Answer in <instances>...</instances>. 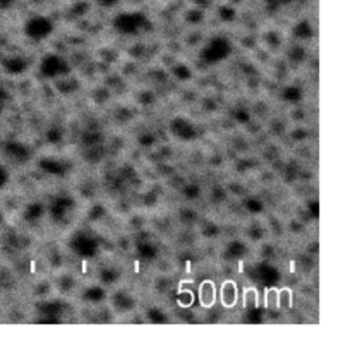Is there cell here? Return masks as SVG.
Returning a JSON list of instances; mask_svg holds the SVG:
<instances>
[{
    "label": "cell",
    "mask_w": 339,
    "mask_h": 340,
    "mask_svg": "<svg viewBox=\"0 0 339 340\" xmlns=\"http://www.w3.org/2000/svg\"><path fill=\"white\" fill-rule=\"evenodd\" d=\"M113 21L117 31L122 33H134L141 30L142 27H145L147 17L138 11H129V12H121Z\"/></svg>",
    "instance_id": "obj_1"
},
{
    "label": "cell",
    "mask_w": 339,
    "mask_h": 340,
    "mask_svg": "<svg viewBox=\"0 0 339 340\" xmlns=\"http://www.w3.org/2000/svg\"><path fill=\"white\" fill-rule=\"evenodd\" d=\"M24 31L31 39L41 40L48 37L53 31V23L47 16H34L25 21Z\"/></svg>",
    "instance_id": "obj_2"
},
{
    "label": "cell",
    "mask_w": 339,
    "mask_h": 340,
    "mask_svg": "<svg viewBox=\"0 0 339 340\" xmlns=\"http://www.w3.org/2000/svg\"><path fill=\"white\" fill-rule=\"evenodd\" d=\"M216 286L212 281H204L199 287V301L200 305L205 308H209L216 302Z\"/></svg>",
    "instance_id": "obj_3"
},
{
    "label": "cell",
    "mask_w": 339,
    "mask_h": 340,
    "mask_svg": "<svg viewBox=\"0 0 339 340\" xmlns=\"http://www.w3.org/2000/svg\"><path fill=\"white\" fill-rule=\"evenodd\" d=\"M220 299H221V303H223L227 308L236 306L238 299V290L236 282H224L223 286H221V291H220Z\"/></svg>",
    "instance_id": "obj_4"
},
{
    "label": "cell",
    "mask_w": 339,
    "mask_h": 340,
    "mask_svg": "<svg viewBox=\"0 0 339 340\" xmlns=\"http://www.w3.org/2000/svg\"><path fill=\"white\" fill-rule=\"evenodd\" d=\"M244 306L245 307H257L258 306V294H257L256 289L249 287L244 292Z\"/></svg>",
    "instance_id": "obj_5"
},
{
    "label": "cell",
    "mask_w": 339,
    "mask_h": 340,
    "mask_svg": "<svg viewBox=\"0 0 339 340\" xmlns=\"http://www.w3.org/2000/svg\"><path fill=\"white\" fill-rule=\"evenodd\" d=\"M278 306L280 307L291 306V294L289 290L284 289L282 291H278Z\"/></svg>",
    "instance_id": "obj_6"
},
{
    "label": "cell",
    "mask_w": 339,
    "mask_h": 340,
    "mask_svg": "<svg viewBox=\"0 0 339 340\" xmlns=\"http://www.w3.org/2000/svg\"><path fill=\"white\" fill-rule=\"evenodd\" d=\"M265 301H267V305L269 307H278V291L274 290V289L268 290Z\"/></svg>",
    "instance_id": "obj_7"
},
{
    "label": "cell",
    "mask_w": 339,
    "mask_h": 340,
    "mask_svg": "<svg viewBox=\"0 0 339 340\" xmlns=\"http://www.w3.org/2000/svg\"><path fill=\"white\" fill-rule=\"evenodd\" d=\"M219 15L224 21H232L235 19V16H236V11L231 8V7H221Z\"/></svg>",
    "instance_id": "obj_8"
},
{
    "label": "cell",
    "mask_w": 339,
    "mask_h": 340,
    "mask_svg": "<svg viewBox=\"0 0 339 340\" xmlns=\"http://www.w3.org/2000/svg\"><path fill=\"white\" fill-rule=\"evenodd\" d=\"M12 4V0H0V10L8 8Z\"/></svg>",
    "instance_id": "obj_9"
},
{
    "label": "cell",
    "mask_w": 339,
    "mask_h": 340,
    "mask_svg": "<svg viewBox=\"0 0 339 340\" xmlns=\"http://www.w3.org/2000/svg\"><path fill=\"white\" fill-rule=\"evenodd\" d=\"M102 5H106V7H110L116 3V0H100Z\"/></svg>",
    "instance_id": "obj_10"
},
{
    "label": "cell",
    "mask_w": 339,
    "mask_h": 340,
    "mask_svg": "<svg viewBox=\"0 0 339 340\" xmlns=\"http://www.w3.org/2000/svg\"><path fill=\"white\" fill-rule=\"evenodd\" d=\"M277 1H278V4H285V3H289L291 0H277Z\"/></svg>",
    "instance_id": "obj_11"
}]
</instances>
